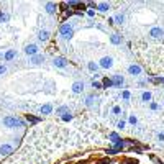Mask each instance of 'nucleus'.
I'll use <instances>...</instances> for the list:
<instances>
[{"label":"nucleus","instance_id":"f257e3e1","mask_svg":"<svg viewBox=\"0 0 164 164\" xmlns=\"http://www.w3.org/2000/svg\"><path fill=\"white\" fill-rule=\"evenodd\" d=\"M59 35H61L62 39H71V38H72L74 36V26H72V23H69V22L62 23V25L59 26Z\"/></svg>","mask_w":164,"mask_h":164},{"label":"nucleus","instance_id":"f03ea898","mask_svg":"<svg viewBox=\"0 0 164 164\" xmlns=\"http://www.w3.org/2000/svg\"><path fill=\"white\" fill-rule=\"evenodd\" d=\"M3 125H5L7 128H17V126H23L25 123L17 117H5L3 118Z\"/></svg>","mask_w":164,"mask_h":164},{"label":"nucleus","instance_id":"7ed1b4c3","mask_svg":"<svg viewBox=\"0 0 164 164\" xmlns=\"http://www.w3.org/2000/svg\"><path fill=\"white\" fill-rule=\"evenodd\" d=\"M99 66H100V69H112L113 67V58L112 56H103L99 61Z\"/></svg>","mask_w":164,"mask_h":164},{"label":"nucleus","instance_id":"20e7f679","mask_svg":"<svg viewBox=\"0 0 164 164\" xmlns=\"http://www.w3.org/2000/svg\"><path fill=\"white\" fill-rule=\"evenodd\" d=\"M25 54H28L30 58H33V56H36V54H39V46L38 45H35V43H30V45H26L25 46Z\"/></svg>","mask_w":164,"mask_h":164},{"label":"nucleus","instance_id":"39448f33","mask_svg":"<svg viewBox=\"0 0 164 164\" xmlns=\"http://www.w3.org/2000/svg\"><path fill=\"white\" fill-rule=\"evenodd\" d=\"M149 36L153 38V39H159V38H162V36H164V28H161V26H154V28H151V30H149Z\"/></svg>","mask_w":164,"mask_h":164},{"label":"nucleus","instance_id":"423d86ee","mask_svg":"<svg viewBox=\"0 0 164 164\" xmlns=\"http://www.w3.org/2000/svg\"><path fill=\"white\" fill-rule=\"evenodd\" d=\"M53 64L56 67H59V69H64V67H67V59L66 58H62V56H58V58H54L53 59Z\"/></svg>","mask_w":164,"mask_h":164},{"label":"nucleus","instance_id":"0eeeda50","mask_svg":"<svg viewBox=\"0 0 164 164\" xmlns=\"http://www.w3.org/2000/svg\"><path fill=\"white\" fill-rule=\"evenodd\" d=\"M128 74L133 75V77H138V75L141 74V66H138V64H130V66H128Z\"/></svg>","mask_w":164,"mask_h":164},{"label":"nucleus","instance_id":"6e6552de","mask_svg":"<svg viewBox=\"0 0 164 164\" xmlns=\"http://www.w3.org/2000/svg\"><path fill=\"white\" fill-rule=\"evenodd\" d=\"M84 87H85V84H84L82 81H75L72 84V92H74V94H82Z\"/></svg>","mask_w":164,"mask_h":164},{"label":"nucleus","instance_id":"1a4fd4ad","mask_svg":"<svg viewBox=\"0 0 164 164\" xmlns=\"http://www.w3.org/2000/svg\"><path fill=\"white\" fill-rule=\"evenodd\" d=\"M45 10H46V13L54 15L56 12H58V3H54V2H48L46 5H45Z\"/></svg>","mask_w":164,"mask_h":164},{"label":"nucleus","instance_id":"9d476101","mask_svg":"<svg viewBox=\"0 0 164 164\" xmlns=\"http://www.w3.org/2000/svg\"><path fill=\"white\" fill-rule=\"evenodd\" d=\"M112 81H113V87H122L123 84H125V79H123V75H120V74L112 75Z\"/></svg>","mask_w":164,"mask_h":164},{"label":"nucleus","instance_id":"9b49d317","mask_svg":"<svg viewBox=\"0 0 164 164\" xmlns=\"http://www.w3.org/2000/svg\"><path fill=\"white\" fill-rule=\"evenodd\" d=\"M12 153H13V146H12V145H7V143H5V145L0 146V154H2V156H8Z\"/></svg>","mask_w":164,"mask_h":164},{"label":"nucleus","instance_id":"f8f14e48","mask_svg":"<svg viewBox=\"0 0 164 164\" xmlns=\"http://www.w3.org/2000/svg\"><path fill=\"white\" fill-rule=\"evenodd\" d=\"M39 113L41 115H51L53 113V105L51 103H45V105L39 107Z\"/></svg>","mask_w":164,"mask_h":164},{"label":"nucleus","instance_id":"ddd939ff","mask_svg":"<svg viewBox=\"0 0 164 164\" xmlns=\"http://www.w3.org/2000/svg\"><path fill=\"white\" fill-rule=\"evenodd\" d=\"M45 54H36V56H33V58H30V62L31 64H35V66H38V64H41V62H45Z\"/></svg>","mask_w":164,"mask_h":164},{"label":"nucleus","instance_id":"4468645a","mask_svg":"<svg viewBox=\"0 0 164 164\" xmlns=\"http://www.w3.org/2000/svg\"><path fill=\"white\" fill-rule=\"evenodd\" d=\"M97 10L102 12V13H107L110 10V3L109 2H99L97 3Z\"/></svg>","mask_w":164,"mask_h":164},{"label":"nucleus","instance_id":"2eb2a0df","mask_svg":"<svg viewBox=\"0 0 164 164\" xmlns=\"http://www.w3.org/2000/svg\"><path fill=\"white\" fill-rule=\"evenodd\" d=\"M122 41H123V38L120 36L118 33L110 35V43H112V45H115V46H117V45H122Z\"/></svg>","mask_w":164,"mask_h":164},{"label":"nucleus","instance_id":"dca6fc26","mask_svg":"<svg viewBox=\"0 0 164 164\" xmlns=\"http://www.w3.org/2000/svg\"><path fill=\"white\" fill-rule=\"evenodd\" d=\"M151 100H153V94H151L149 90H145V92H141V102H145V103H148V102H149V103H151Z\"/></svg>","mask_w":164,"mask_h":164},{"label":"nucleus","instance_id":"f3484780","mask_svg":"<svg viewBox=\"0 0 164 164\" xmlns=\"http://www.w3.org/2000/svg\"><path fill=\"white\" fill-rule=\"evenodd\" d=\"M38 39L39 41H48V39H49V31L48 30H39L38 31Z\"/></svg>","mask_w":164,"mask_h":164},{"label":"nucleus","instance_id":"a211bd4d","mask_svg":"<svg viewBox=\"0 0 164 164\" xmlns=\"http://www.w3.org/2000/svg\"><path fill=\"white\" fill-rule=\"evenodd\" d=\"M13 58H17V49H10L3 54V59H5V61H12Z\"/></svg>","mask_w":164,"mask_h":164},{"label":"nucleus","instance_id":"6ab92c4d","mask_svg":"<svg viewBox=\"0 0 164 164\" xmlns=\"http://www.w3.org/2000/svg\"><path fill=\"white\" fill-rule=\"evenodd\" d=\"M113 23H117V25H123V23H125V15L122 13V12H120V13H117L113 17Z\"/></svg>","mask_w":164,"mask_h":164},{"label":"nucleus","instance_id":"aec40b11","mask_svg":"<svg viewBox=\"0 0 164 164\" xmlns=\"http://www.w3.org/2000/svg\"><path fill=\"white\" fill-rule=\"evenodd\" d=\"M87 67H89V71H92V72H97V71L100 69V66H99L97 62H94V61L87 62Z\"/></svg>","mask_w":164,"mask_h":164},{"label":"nucleus","instance_id":"412c9836","mask_svg":"<svg viewBox=\"0 0 164 164\" xmlns=\"http://www.w3.org/2000/svg\"><path fill=\"white\" fill-rule=\"evenodd\" d=\"M67 112H69V107H67V105H62V107H59V109L56 110V115H61V117H62L64 113H67Z\"/></svg>","mask_w":164,"mask_h":164},{"label":"nucleus","instance_id":"4be33fe9","mask_svg":"<svg viewBox=\"0 0 164 164\" xmlns=\"http://www.w3.org/2000/svg\"><path fill=\"white\" fill-rule=\"evenodd\" d=\"M128 122H130V125H136V123H138V117H136V115H135V113H131L130 115V117H128Z\"/></svg>","mask_w":164,"mask_h":164},{"label":"nucleus","instance_id":"5701e85b","mask_svg":"<svg viewBox=\"0 0 164 164\" xmlns=\"http://www.w3.org/2000/svg\"><path fill=\"white\" fill-rule=\"evenodd\" d=\"M102 85L107 87V89H109V87H113V81L109 79V77H105V79H103V82H102Z\"/></svg>","mask_w":164,"mask_h":164},{"label":"nucleus","instance_id":"b1692460","mask_svg":"<svg viewBox=\"0 0 164 164\" xmlns=\"http://www.w3.org/2000/svg\"><path fill=\"white\" fill-rule=\"evenodd\" d=\"M94 102H95V95H89V97L85 99V105L87 107H92V105H94Z\"/></svg>","mask_w":164,"mask_h":164},{"label":"nucleus","instance_id":"393cba45","mask_svg":"<svg viewBox=\"0 0 164 164\" xmlns=\"http://www.w3.org/2000/svg\"><path fill=\"white\" fill-rule=\"evenodd\" d=\"M61 118H62V122H71V120L74 118V115L71 113V112H67V113H64V115H62Z\"/></svg>","mask_w":164,"mask_h":164},{"label":"nucleus","instance_id":"a878e982","mask_svg":"<svg viewBox=\"0 0 164 164\" xmlns=\"http://www.w3.org/2000/svg\"><path fill=\"white\" fill-rule=\"evenodd\" d=\"M109 139H112V143H117V141H120L122 138H120L117 133H110V135H109Z\"/></svg>","mask_w":164,"mask_h":164},{"label":"nucleus","instance_id":"bb28decb","mask_svg":"<svg viewBox=\"0 0 164 164\" xmlns=\"http://www.w3.org/2000/svg\"><path fill=\"white\" fill-rule=\"evenodd\" d=\"M122 99H123V100H130V99H131V94H130V90H123L122 92Z\"/></svg>","mask_w":164,"mask_h":164},{"label":"nucleus","instance_id":"cd10ccee","mask_svg":"<svg viewBox=\"0 0 164 164\" xmlns=\"http://www.w3.org/2000/svg\"><path fill=\"white\" fill-rule=\"evenodd\" d=\"M92 87H94V89H103V85L99 81H95V79L92 81Z\"/></svg>","mask_w":164,"mask_h":164},{"label":"nucleus","instance_id":"c85d7f7f","mask_svg":"<svg viewBox=\"0 0 164 164\" xmlns=\"http://www.w3.org/2000/svg\"><path fill=\"white\" fill-rule=\"evenodd\" d=\"M112 113H113V115H120V113H122V107L115 105L113 109H112Z\"/></svg>","mask_w":164,"mask_h":164},{"label":"nucleus","instance_id":"c756f323","mask_svg":"<svg viewBox=\"0 0 164 164\" xmlns=\"http://www.w3.org/2000/svg\"><path fill=\"white\" fill-rule=\"evenodd\" d=\"M149 109L156 112V110H159V109H161V107H159V103H156V102H151V103H149Z\"/></svg>","mask_w":164,"mask_h":164},{"label":"nucleus","instance_id":"7c9ffc66","mask_svg":"<svg viewBox=\"0 0 164 164\" xmlns=\"http://www.w3.org/2000/svg\"><path fill=\"white\" fill-rule=\"evenodd\" d=\"M125 126H126V122H125V120H120L117 128H120V130H125Z\"/></svg>","mask_w":164,"mask_h":164},{"label":"nucleus","instance_id":"2f4dec72","mask_svg":"<svg viewBox=\"0 0 164 164\" xmlns=\"http://www.w3.org/2000/svg\"><path fill=\"white\" fill-rule=\"evenodd\" d=\"M26 120H28V122H31V123H38V122H39V118H36V117H31V115H28Z\"/></svg>","mask_w":164,"mask_h":164},{"label":"nucleus","instance_id":"473e14b6","mask_svg":"<svg viewBox=\"0 0 164 164\" xmlns=\"http://www.w3.org/2000/svg\"><path fill=\"white\" fill-rule=\"evenodd\" d=\"M67 5H69V7H81V3L75 2V0H69V2H67Z\"/></svg>","mask_w":164,"mask_h":164},{"label":"nucleus","instance_id":"72a5a7b5","mask_svg":"<svg viewBox=\"0 0 164 164\" xmlns=\"http://www.w3.org/2000/svg\"><path fill=\"white\" fill-rule=\"evenodd\" d=\"M156 138H158V141H161V143H164V133H162V131H159V133L156 135Z\"/></svg>","mask_w":164,"mask_h":164},{"label":"nucleus","instance_id":"f704fd0d","mask_svg":"<svg viewBox=\"0 0 164 164\" xmlns=\"http://www.w3.org/2000/svg\"><path fill=\"white\" fill-rule=\"evenodd\" d=\"M0 22H8V15H7V13H0Z\"/></svg>","mask_w":164,"mask_h":164},{"label":"nucleus","instance_id":"c9c22d12","mask_svg":"<svg viewBox=\"0 0 164 164\" xmlns=\"http://www.w3.org/2000/svg\"><path fill=\"white\" fill-rule=\"evenodd\" d=\"M7 72V66H3V64H0V75H3Z\"/></svg>","mask_w":164,"mask_h":164},{"label":"nucleus","instance_id":"e433bc0d","mask_svg":"<svg viewBox=\"0 0 164 164\" xmlns=\"http://www.w3.org/2000/svg\"><path fill=\"white\" fill-rule=\"evenodd\" d=\"M87 15H89V17H95V12L94 10H87Z\"/></svg>","mask_w":164,"mask_h":164},{"label":"nucleus","instance_id":"4c0bfd02","mask_svg":"<svg viewBox=\"0 0 164 164\" xmlns=\"http://www.w3.org/2000/svg\"><path fill=\"white\" fill-rule=\"evenodd\" d=\"M153 161H154V162H158V164H164L162 161H159V159H158V158H153Z\"/></svg>","mask_w":164,"mask_h":164},{"label":"nucleus","instance_id":"58836bf2","mask_svg":"<svg viewBox=\"0 0 164 164\" xmlns=\"http://www.w3.org/2000/svg\"><path fill=\"white\" fill-rule=\"evenodd\" d=\"M0 58H3V53H0Z\"/></svg>","mask_w":164,"mask_h":164}]
</instances>
